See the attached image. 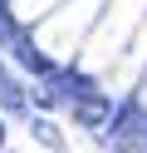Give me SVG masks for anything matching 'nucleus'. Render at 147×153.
Returning a JSON list of instances; mask_svg holds the SVG:
<instances>
[{
    "instance_id": "f03ea898",
    "label": "nucleus",
    "mask_w": 147,
    "mask_h": 153,
    "mask_svg": "<svg viewBox=\"0 0 147 153\" xmlns=\"http://www.w3.org/2000/svg\"><path fill=\"white\" fill-rule=\"evenodd\" d=\"M10 50H15V59L25 64V69H34V74H49V59H44V54L34 50V45H29V35H20V30H15V40H10Z\"/></svg>"
},
{
    "instance_id": "39448f33",
    "label": "nucleus",
    "mask_w": 147,
    "mask_h": 153,
    "mask_svg": "<svg viewBox=\"0 0 147 153\" xmlns=\"http://www.w3.org/2000/svg\"><path fill=\"white\" fill-rule=\"evenodd\" d=\"M0 148H5V123H0Z\"/></svg>"
},
{
    "instance_id": "f257e3e1",
    "label": "nucleus",
    "mask_w": 147,
    "mask_h": 153,
    "mask_svg": "<svg viewBox=\"0 0 147 153\" xmlns=\"http://www.w3.org/2000/svg\"><path fill=\"white\" fill-rule=\"evenodd\" d=\"M74 119L83 123V128H108L113 123V99L108 94H83V99H74Z\"/></svg>"
},
{
    "instance_id": "7ed1b4c3",
    "label": "nucleus",
    "mask_w": 147,
    "mask_h": 153,
    "mask_svg": "<svg viewBox=\"0 0 147 153\" xmlns=\"http://www.w3.org/2000/svg\"><path fill=\"white\" fill-rule=\"evenodd\" d=\"M0 109H10V114H25V89H20V84L10 79L5 69H0Z\"/></svg>"
},
{
    "instance_id": "20e7f679",
    "label": "nucleus",
    "mask_w": 147,
    "mask_h": 153,
    "mask_svg": "<svg viewBox=\"0 0 147 153\" xmlns=\"http://www.w3.org/2000/svg\"><path fill=\"white\" fill-rule=\"evenodd\" d=\"M34 133H39V138H44V143H49V148H59V133H54V128H49V123H44V119H34Z\"/></svg>"
}]
</instances>
